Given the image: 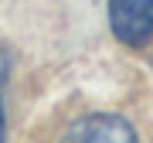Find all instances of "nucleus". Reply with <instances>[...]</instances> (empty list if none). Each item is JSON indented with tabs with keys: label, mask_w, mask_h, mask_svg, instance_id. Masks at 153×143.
I'll return each mask as SVG.
<instances>
[{
	"label": "nucleus",
	"mask_w": 153,
	"mask_h": 143,
	"mask_svg": "<svg viewBox=\"0 0 153 143\" xmlns=\"http://www.w3.org/2000/svg\"><path fill=\"white\" fill-rule=\"evenodd\" d=\"M112 34L129 48H143L153 38V0H109Z\"/></svg>",
	"instance_id": "f257e3e1"
},
{
	"label": "nucleus",
	"mask_w": 153,
	"mask_h": 143,
	"mask_svg": "<svg viewBox=\"0 0 153 143\" xmlns=\"http://www.w3.org/2000/svg\"><path fill=\"white\" fill-rule=\"evenodd\" d=\"M61 143H136V130L116 112H92L71 123Z\"/></svg>",
	"instance_id": "f03ea898"
},
{
	"label": "nucleus",
	"mask_w": 153,
	"mask_h": 143,
	"mask_svg": "<svg viewBox=\"0 0 153 143\" xmlns=\"http://www.w3.org/2000/svg\"><path fill=\"white\" fill-rule=\"evenodd\" d=\"M7 78H10V55L0 48V92H4ZM0 143H4V99H0Z\"/></svg>",
	"instance_id": "7ed1b4c3"
}]
</instances>
